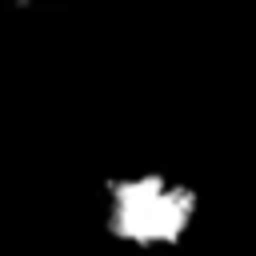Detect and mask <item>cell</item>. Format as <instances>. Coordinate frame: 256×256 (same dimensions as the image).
Listing matches in <instances>:
<instances>
[{"label": "cell", "instance_id": "obj_1", "mask_svg": "<svg viewBox=\"0 0 256 256\" xmlns=\"http://www.w3.org/2000/svg\"><path fill=\"white\" fill-rule=\"evenodd\" d=\"M200 216V196L188 180L164 168L112 172L100 184V224L104 232L136 252L176 248Z\"/></svg>", "mask_w": 256, "mask_h": 256}]
</instances>
